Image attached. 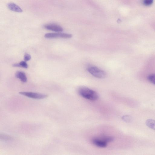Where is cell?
Here are the masks:
<instances>
[{
  "label": "cell",
  "mask_w": 155,
  "mask_h": 155,
  "mask_svg": "<svg viewBox=\"0 0 155 155\" xmlns=\"http://www.w3.org/2000/svg\"><path fill=\"white\" fill-rule=\"evenodd\" d=\"M15 77L18 78L20 81L24 83L26 82L27 79L26 74L24 72L22 71H18L15 74Z\"/></svg>",
  "instance_id": "ba28073f"
},
{
  "label": "cell",
  "mask_w": 155,
  "mask_h": 155,
  "mask_svg": "<svg viewBox=\"0 0 155 155\" xmlns=\"http://www.w3.org/2000/svg\"><path fill=\"white\" fill-rule=\"evenodd\" d=\"M19 67H21L24 68H27L28 65L25 61H22L18 63Z\"/></svg>",
  "instance_id": "4fadbf2b"
},
{
  "label": "cell",
  "mask_w": 155,
  "mask_h": 155,
  "mask_svg": "<svg viewBox=\"0 0 155 155\" xmlns=\"http://www.w3.org/2000/svg\"><path fill=\"white\" fill-rule=\"evenodd\" d=\"M44 28L48 30L57 32H61L63 31V28L60 25L55 24H49L45 25Z\"/></svg>",
  "instance_id": "8992f818"
},
{
  "label": "cell",
  "mask_w": 155,
  "mask_h": 155,
  "mask_svg": "<svg viewBox=\"0 0 155 155\" xmlns=\"http://www.w3.org/2000/svg\"><path fill=\"white\" fill-rule=\"evenodd\" d=\"M146 125L150 128L155 130V120L152 119H147L145 122Z\"/></svg>",
  "instance_id": "9c48e42d"
},
{
  "label": "cell",
  "mask_w": 155,
  "mask_h": 155,
  "mask_svg": "<svg viewBox=\"0 0 155 155\" xmlns=\"http://www.w3.org/2000/svg\"><path fill=\"white\" fill-rule=\"evenodd\" d=\"M0 138L1 140L4 141L10 140L12 139V138L11 136L3 134H0Z\"/></svg>",
  "instance_id": "30bf717a"
},
{
  "label": "cell",
  "mask_w": 155,
  "mask_h": 155,
  "mask_svg": "<svg viewBox=\"0 0 155 155\" xmlns=\"http://www.w3.org/2000/svg\"><path fill=\"white\" fill-rule=\"evenodd\" d=\"M24 60L25 61H29L31 59V55L28 54L26 53L24 55Z\"/></svg>",
  "instance_id": "9a60e30c"
},
{
  "label": "cell",
  "mask_w": 155,
  "mask_h": 155,
  "mask_svg": "<svg viewBox=\"0 0 155 155\" xmlns=\"http://www.w3.org/2000/svg\"><path fill=\"white\" fill-rule=\"evenodd\" d=\"M78 93L83 97L90 100L95 101L98 98V94L96 92L86 87L80 88Z\"/></svg>",
  "instance_id": "6da1fadb"
},
{
  "label": "cell",
  "mask_w": 155,
  "mask_h": 155,
  "mask_svg": "<svg viewBox=\"0 0 155 155\" xmlns=\"http://www.w3.org/2000/svg\"><path fill=\"white\" fill-rule=\"evenodd\" d=\"M87 70L91 74L97 78H103L106 76V74L104 71L95 66H89Z\"/></svg>",
  "instance_id": "3957f363"
},
{
  "label": "cell",
  "mask_w": 155,
  "mask_h": 155,
  "mask_svg": "<svg viewBox=\"0 0 155 155\" xmlns=\"http://www.w3.org/2000/svg\"><path fill=\"white\" fill-rule=\"evenodd\" d=\"M19 94L28 97L35 99H44L47 97L48 96L46 94L32 92H19Z\"/></svg>",
  "instance_id": "5b68a950"
},
{
  "label": "cell",
  "mask_w": 155,
  "mask_h": 155,
  "mask_svg": "<svg viewBox=\"0 0 155 155\" xmlns=\"http://www.w3.org/2000/svg\"><path fill=\"white\" fill-rule=\"evenodd\" d=\"M153 0H143V3L145 6H149L153 3Z\"/></svg>",
  "instance_id": "5bb4252c"
},
{
  "label": "cell",
  "mask_w": 155,
  "mask_h": 155,
  "mask_svg": "<svg viewBox=\"0 0 155 155\" xmlns=\"http://www.w3.org/2000/svg\"><path fill=\"white\" fill-rule=\"evenodd\" d=\"M8 8L10 10L17 12H22V9L18 6L13 3H8L7 5Z\"/></svg>",
  "instance_id": "52a82bcc"
},
{
  "label": "cell",
  "mask_w": 155,
  "mask_h": 155,
  "mask_svg": "<svg viewBox=\"0 0 155 155\" xmlns=\"http://www.w3.org/2000/svg\"><path fill=\"white\" fill-rule=\"evenodd\" d=\"M45 38H69L72 37L71 34L60 32L51 33L46 34L44 36Z\"/></svg>",
  "instance_id": "277c9868"
},
{
  "label": "cell",
  "mask_w": 155,
  "mask_h": 155,
  "mask_svg": "<svg viewBox=\"0 0 155 155\" xmlns=\"http://www.w3.org/2000/svg\"><path fill=\"white\" fill-rule=\"evenodd\" d=\"M122 119L126 122L130 123L132 121V117L128 115H125L122 117Z\"/></svg>",
  "instance_id": "7c38bea8"
},
{
  "label": "cell",
  "mask_w": 155,
  "mask_h": 155,
  "mask_svg": "<svg viewBox=\"0 0 155 155\" xmlns=\"http://www.w3.org/2000/svg\"><path fill=\"white\" fill-rule=\"evenodd\" d=\"M113 137L107 136H103L98 137L93 139L92 140L93 143L95 146L100 147H105L107 143L113 140Z\"/></svg>",
  "instance_id": "7a4b0ae2"
},
{
  "label": "cell",
  "mask_w": 155,
  "mask_h": 155,
  "mask_svg": "<svg viewBox=\"0 0 155 155\" xmlns=\"http://www.w3.org/2000/svg\"><path fill=\"white\" fill-rule=\"evenodd\" d=\"M147 79L150 83L155 85V74L149 75L147 76Z\"/></svg>",
  "instance_id": "8fae6325"
}]
</instances>
